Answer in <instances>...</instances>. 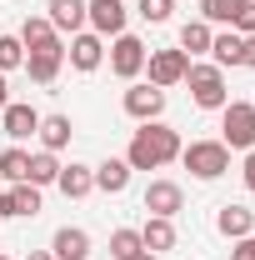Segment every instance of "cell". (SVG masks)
Segmentation results:
<instances>
[{"label": "cell", "mask_w": 255, "mask_h": 260, "mask_svg": "<svg viewBox=\"0 0 255 260\" xmlns=\"http://www.w3.org/2000/svg\"><path fill=\"white\" fill-rule=\"evenodd\" d=\"M215 230L230 235V240H240V235H250V230H255V210H245V205H220Z\"/></svg>", "instance_id": "ffe728a7"}, {"label": "cell", "mask_w": 255, "mask_h": 260, "mask_svg": "<svg viewBox=\"0 0 255 260\" xmlns=\"http://www.w3.org/2000/svg\"><path fill=\"white\" fill-rule=\"evenodd\" d=\"M185 85H190V100L200 105V110H220L225 100H230V90H225V70H220V65H195V60H190Z\"/></svg>", "instance_id": "277c9868"}, {"label": "cell", "mask_w": 255, "mask_h": 260, "mask_svg": "<svg viewBox=\"0 0 255 260\" xmlns=\"http://www.w3.org/2000/svg\"><path fill=\"white\" fill-rule=\"evenodd\" d=\"M0 260H10V255H0Z\"/></svg>", "instance_id": "8d00e7d4"}, {"label": "cell", "mask_w": 255, "mask_h": 260, "mask_svg": "<svg viewBox=\"0 0 255 260\" xmlns=\"http://www.w3.org/2000/svg\"><path fill=\"white\" fill-rule=\"evenodd\" d=\"M180 160H185V170L195 180H220L230 170V150L220 140H190V145H180Z\"/></svg>", "instance_id": "3957f363"}, {"label": "cell", "mask_w": 255, "mask_h": 260, "mask_svg": "<svg viewBox=\"0 0 255 260\" xmlns=\"http://www.w3.org/2000/svg\"><path fill=\"white\" fill-rule=\"evenodd\" d=\"M135 260H155V255H150V250H140V255H135Z\"/></svg>", "instance_id": "d590c367"}, {"label": "cell", "mask_w": 255, "mask_h": 260, "mask_svg": "<svg viewBox=\"0 0 255 260\" xmlns=\"http://www.w3.org/2000/svg\"><path fill=\"white\" fill-rule=\"evenodd\" d=\"M55 30L65 35H80V25H85V0H50V15H45Z\"/></svg>", "instance_id": "e0dca14e"}, {"label": "cell", "mask_w": 255, "mask_h": 260, "mask_svg": "<svg viewBox=\"0 0 255 260\" xmlns=\"http://www.w3.org/2000/svg\"><path fill=\"white\" fill-rule=\"evenodd\" d=\"M145 40L140 35H115V45H110V70L120 75V80H135L140 70H145Z\"/></svg>", "instance_id": "52a82bcc"}, {"label": "cell", "mask_w": 255, "mask_h": 260, "mask_svg": "<svg viewBox=\"0 0 255 260\" xmlns=\"http://www.w3.org/2000/svg\"><path fill=\"white\" fill-rule=\"evenodd\" d=\"M40 210V185H10V190H0V215L5 220H25V215H35Z\"/></svg>", "instance_id": "4fadbf2b"}, {"label": "cell", "mask_w": 255, "mask_h": 260, "mask_svg": "<svg viewBox=\"0 0 255 260\" xmlns=\"http://www.w3.org/2000/svg\"><path fill=\"white\" fill-rule=\"evenodd\" d=\"M0 125H5V135H10V140H30L35 130H40V110H35V105H25V100H10V105L0 110Z\"/></svg>", "instance_id": "8fae6325"}, {"label": "cell", "mask_w": 255, "mask_h": 260, "mask_svg": "<svg viewBox=\"0 0 255 260\" xmlns=\"http://www.w3.org/2000/svg\"><path fill=\"white\" fill-rule=\"evenodd\" d=\"M170 160H180V130H170L165 120H140V130L130 135L125 165L130 170H160Z\"/></svg>", "instance_id": "6da1fadb"}, {"label": "cell", "mask_w": 255, "mask_h": 260, "mask_svg": "<svg viewBox=\"0 0 255 260\" xmlns=\"http://www.w3.org/2000/svg\"><path fill=\"white\" fill-rule=\"evenodd\" d=\"M210 40H215V30H210L205 20H185V25H180V50H185V55H205Z\"/></svg>", "instance_id": "7402d4cb"}, {"label": "cell", "mask_w": 255, "mask_h": 260, "mask_svg": "<svg viewBox=\"0 0 255 260\" xmlns=\"http://www.w3.org/2000/svg\"><path fill=\"white\" fill-rule=\"evenodd\" d=\"M140 250H145V245H140V230H115V235H110V255L115 260H135Z\"/></svg>", "instance_id": "4316f807"}, {"label": "cell", "mask_w": 255, "mask_h": 260, "mask_svg": "<svg viewBox=\"0 0 255 260\" xmlns=\"http://www.w3.org/2000/svg\"><path fill=\"white\" fill-rule=\"evenodd\" d=\"M65 60L75 65L80 75H90V70H100L105 65V40L90 30H80V35H70V50H65Z\"/></svg>", "instance_id": "9c48e42d"}, {"label": "cell", "mask_w": 255, "mask_h": 260, "mask_svg": "<svg viewBox=\"0 0 255 260\" xmlns=\"http://www.w3.org/2000/svg\"><path fill=\"white\" fill-rule=\"evenodd\" d=\"M120 105H125L130 120H160L165 115V90L160 85H130Z\"/></svg>", "instance_id": "ba28073f"}, {"label": "cell", "mask_w": 255, "mask_h": 260, "mask_svg": "<svg viewBox=\"0 0 255 260\" xmlns=\"http://www.w3.org/2000/svg\"><path fill=\"white\" fill-rule=\"evenodd\" d=\"M235 10H240V0H200L205 25H230V20H235Z\"/></svg>", "instance_id": "484cf974"}, {"label": "cell", "mask_w": 255, "mask_h": 260, "mask_svg": "<svg viewBox=\"0 0 255 260\" xmlns=\"http://www.w3.org/2000/svg\"><path fill=\"white\" fill-rule=\"evenodd\" d=\"M0 175H5L10 185H25V180H30V155H25L20 145H10V150L0 155Z\"/></svg>", "instance_id": "603a6c76"}, {"label": "cell", "mask_w": 255, "mask_h": 260, "mask_svg": "<svg viewBox=\"0 0 255 260\" xmlns=\"http://www.w3.org/2000/svg\"><path fill=\"white\" fill-rule=\"evenodd\" d=\"M125 185H130V165H125V160H115V155H110L105 165H95V190L120 195Z\"/></svg>", "instance_id": "44dd1931"}, {"label": "cell", "mask_w": 255, "mask_h": 260, "mask_svg": "<svg viewBox=\"0 0 255 260\" xmlns=\"http://www.w3.org/2000/svg\"><path fill=\"white\" fill-rule=\"evenodd\" d=\"M10 105V90H5V75H0V110Z\"/></svg>", "instance_id": "836d02e7"}, {"label": "cell", "mask_w": 255, "mask_h": 260, "mask_svg": "<svg viewBox=\"0 0 255 260\" xmlns=\"http://www.w3.org/2000/svg\"><path fill=\"white\" fill-rule=\"evenodd\" d=\"M230 260H255V230L235 240V250H230Z\"/></svg>", "instance_id": "4dcf8cb0"}, {"label": "cell", "mask_w": 255, "mask_h": 260, "mask_svg": "<svg viewBox=\"0 0 255 260\" xmlns=\"http://www.w3.org/2000/svg\"><path fill=\"white\" fill-rule=\"evenodd\" d=\"M85 20L95 25L100 40H105V35H125V5H120V0H90V5H85Z\"/></svg>", "instance_id": "7c38bea8"}, {"label": "cell", "mask_w": 255, "mask_h": 260, "mask_svg": "<svg viewBox=\"0 0 255 260\" xmlns=\"http://www.w3.org/2000/svg\"><path fill=\"white\" fill-rule=\"evenodd\" d=\"M55 175H60V160H55L50 150L30 155V185H55Z\"/></svg>", "instance_id": "d4e9b609"}, {"label": "cell", "mask_w": 255, "mask_h": 260, "mask_svg": "<svg viewBox=\"0 0 255 260\" xmlns=\"http://www.w3.org/2000/svg\"><path fill=\"white\" fill-rule=\"evenodd\" d=\"M245 65L255 70V35H245Z\"/></svg>", "instance_id": "d6a6232c"}, {"label": "cell", "mask_w": 255, "mask_h": 260, "mask_svg": "<svg viewBox=\"0 0 255 260\" xmlns=\"http://www.w3.org/2000/svg\"><path fill=\"white\" fill-rule=\"evenodd\" d=\"M230 30H235V35H255V0H240V10H235Z\"/></svg>", "instance_id": "f546056e"}, {"label": "cell", "mask_w": 255, "mask_h": 260, "mask_svg": "<svg viewBox=\"0 0 255 260\" xmlns=\"http://www.w3.org/2000/svg\"><path fill=\"white\" fill-rule=\"evenodd\" d=\"M25 260H55V255H50V250H30Z\"/></svg>", "instance_id": "e575fe53"}, {"label": "cell", "mask_w": 255, "mask_h": 260, "mask_svg": "<svg viewBox=\"0 0 255 260\" xmlns=\"http://www.w3.org/2000/svg\"><path fill=\"white\" fill-rule=\"evenodd\" d=\"M140 245H145L150 255H165V250H175V225H170L165 215H150V220L140 225Z\"/></svg>", "instance_id": "2e32d148"}, {"label": "cell", "mask_w": 255, "mask_h": 260, "mask_svg": "<svg viewBox=\"0 0 255 260\" xmlns=\"http://www.w3.org/2000/svg\"><path fill=\"white\" fill-rule=\"evenodd\" d=\"M170 5H175V0H140L135 10H140V20H150V25H165V20H170Z\"/></svg>", "instance_id": "f1b7e54d"}, {"label": "cell", "mask_w": 255, "mask_h": 260, "mask_svg": "<svg viewBox=\"0 0 255 260\" xmlns=\"http://www.w3.org/2000/svg\"><path fill=\"white\" fill-rule=\"evenodd\" d=\"M145 70H150V85L170 90V85H180V80H185L190 55H185L180 45H175V50H150V55H145Z\"/></svg>", "instance_id": "5b68a950"}, {"label": "cell", "mask_w": 255, "mask_h": 260, "mask_svg": "<svg viewBox=\"0 0 255 260\" xmlns=\"http://www.w3.org/2000/svg\"><path fill=\"white\" fill-rule=\"evenodd\" d=\"M220 145L225 150H255V105L225 100L220 105Z\"/></svg>", "instance_id": "7a4b0ae2"}, {"label": "cell", "mask_w": 255, "mask_h": 260, "mask_svg": "<svg viewBox=\"0 0 255 260\" xmlns=\"http://www.w3.org/2000/svg\"><path fill=\"white\" fill-rule=\"evenodd\" d=\"M245 190H255V150H245Z\"/></svg>", "instance_id": "1f68e13d"}, {"label": "cell", "mask_w": 255, "mask_h": 260, "mask_svg": "<svg viewBox=\"0 0 255 260\" xmlns=\"http://www.w3.org/2000/svg\"><path fill=\"white\" fill-rule=\"evenodd\" d=\"M50 255H55V260H85V255H90V230L60 225L55 240H50Z\"/></svg>", "instance_id": "9a60e30c"}, {"label": "cell", "mask_w": 255, "mask_h": 260, "mask_svg": "<svg viewBox=\"0 0 255 260\" xmlns=\"http://www.w3.org/2000/svg\"><path fill=\"white\" fill-rule=\"evenodd\" d=\"M60 65H65V45H60V35H55V40H45V45H35V50H25V70H30L35 85H55Z\"/></svg>", "instance_id": "8992f818"}, {"label": "cell", "mask_w": 255, "mask_h": 260, "mask_svg": "<svg viewBox=\"0 0 255 260\" xmlns=\"http://www.w3.org/2000/svg\"><path fill=\"white\" fill-rule=\"evenodd\" d=\"M15 65H25V45H20V35H0V75L15 70Z\"/></svg>", "instance_id": "83f0119b"}, {"label": "cell", "mask_w": 255, "mask_h": 260, "mask_svg": "<svg viewBox=\"0 0 255 260\" xmlns=\"http://www.w3.org/2000/svg\"><path fill=\"white\" fill-rule=\"evenodd\" d=\"M45 40H55V25H50L45 15H30V20L20 25V45H25V50H35V45H45Z\"/></svg>", "instance_id": "cb8c5ba5"}, {"label": "cell", "mask_w": 255, "mask_h": 260, "mask_svg": "<svg viewBox=\"0 0 255 260\" xmlns=\"http://www.w3.org/2000/svg\"><path fill=\"white\" fill-rule=\"evenodd\" d=\"M145 210L175 220V210H185V190H180L175 180H150V185H145Z\"/></svg>", "instance_id": "30bf717a"}, {"label": "cell", "mask_w": 255, "mask_h": 260, "mask_svg": "<svg viewBox=\"0 0 255 260\" xmlns=\"http://www.w3.org/2000/svg\"><path fill=\"white\" fill-rule=\"evenodd\" d=\"M210 55H215V65H220V70L245 65V35H235V30L215 35V40H210Z\"/></svg>", "instance_id": "d6986e66"}, {"label": "cell", "mask_w": 255, "mask_h": 260, "mask_svg": "<svg viewBox=\"0 0 255 260\" xmlns=\"http://www.w3.org/2000/svg\"><path fill=\"white\" fill-rule=\"evenodd\" d=\"M35 135H40V145L55 155V150H65V145H70L75 125H70V115H40V130H35Z\"/></svg>", "instance_id": "ac0fdd59"}, {"label": "cell", "mask_w": 255, "mask_h": 260, "mask_svg": "<svg viewBox=\"0 0 255 260\" xmlns=\"http://www.w3.org/2000/svg\"><path fill=\"white\" fill-rule=\"evenodd\" d=\"M55 185H60V195H65V200H85V195L95 190V165H80V160L60 165Z\"/></svg>", "instance_id": "5bb4252c"}]
</instances>
